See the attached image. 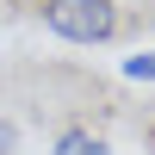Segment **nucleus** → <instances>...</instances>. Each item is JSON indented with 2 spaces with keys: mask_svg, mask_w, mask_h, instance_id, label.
<instances>
[{
  "mask_svg": "<svg viewBox=\"0 0 155 155\" xmlns=\"http://www.w3.org/2000/svg\"><path fill=\"white\" fill-rule=\"evenodd\" d=\"M37 19L62 44H112L124 12H118V0H37Z\"/></svg>",
  "mask_w": 155,
  "mask_h": 155,
  "instance_id": "f257e3e1",
  "label": "nucleus"
},
{
  "mask_svg": "<svg viewBox=\"0 0 155 155\" xmlns=\"http://www.w3.org/2000/svg\"><path fill=\"white\" fill-rule=\"evenodd\" d=\"M50 155H112V143L87 124H62V137L50 143Z\"/></svg>",
  "mask_w": 155,
  "mask_h": 155,
  "instance_id": "f03ea898",
  "label": "nucleus"
},
{
  "mask_svg": "<svg viewBox=\"0 0 155 155\" xmlns=\"http://www.w3.org/2000/svg\"><path fill=\"white\" fill-rule=\"evenodd\" d=\"M118 74H124V81H137V87H149V81H155V50L124 56V62H118Z\"/></svg>",
  "mask_w": 155,
  "mask_h": 155,
  "instance_id": "7ed1b4c3",
  "label": "nucleus"
},
{
  "mask_svg": "<svg viewBox=\"0 0 155 155\" xmlns=\"http://www.w3.org/2000/svg\"><path fill=\"white\" fill-rule=\"evenodd\" d=\"M12 149H19V124H12V118H0V155H12Z\"/></svg>",
  "mask_w": 155,
  "mask_h": 155,
  "instance_id": "20e7f679",
  "label": "nucleus"
}]
</instances>
